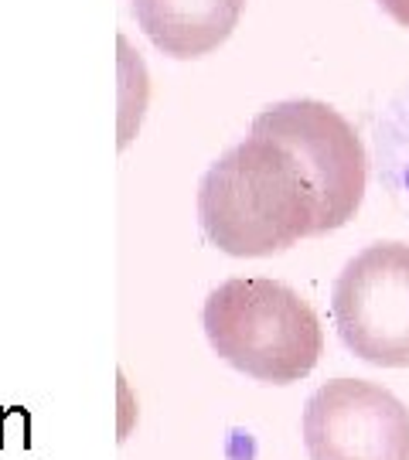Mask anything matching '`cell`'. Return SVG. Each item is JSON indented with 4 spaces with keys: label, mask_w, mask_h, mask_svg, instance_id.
I'll list each match as a JSON object with an SVG mask.
<instances>
[{
    "label": "cell",
    "mask_w": 409,
    "mask_h": 460,
    "mask_svg": "<svg viewBox=\"0 0 409 460\" xmlns=\"http://www.w3.org/2000/svg\"><path fill=\"white\" fill-rule=\"evenodd\" d=\"M198 222L218 252L262 260L314 235V198L277 140L249 133L198 184Z\"/></svg>",
    "instance_id": "cell-1"
},
{
    "label": "cell",
    "mask_w": 409,
    "mask_h": 460,
    "mask_svg": "<svg viewBox=\"0 0 409 460\" xmlns=\"http://www.w3.org/2000/svg\"><path fill=\"white\" fill-rule=\"evenodd\" d=\"M212 351L236 372L294 385L314 372L325 351V331L307 296L277 279H226L201 311Z\"/></svg>",
    "instance_id": "cell-2"
},
{
    "label": "cell",
    "mask_w": 409,
    "mask_h": 460,
    "mask_svg": "<svg viewBox=\"0 0 409 460\" xmlns=\"http://www.w3.org/2000/svg\"><path fill=\"white\" fill-rule=\"evenodd\" d=\"M249 133L277 140L294 157L314 198V235L348 226L361 208L369 157L361 137L334 106L321 99H283L266 106Z\"/></svg>",
    "instance_id": "cell-3"
},
{
    "label": "cell",
    "mask_w": 409,
    "mask_h": 460,
    "mask_svg": "<svg viewBox=\"0 0 409 460\" xmlns=\"http://www.w3.org/2000/svg\"><path fill=\"white\" fill-rule=\"evenodd\" d=\"M331 317L342 345L376 368H409V243H376L334 279Z\"/></svg>",
    "instance_id": "cell-4"
},
{
    "label": "cell",
    "mask_w": 409,
    "mask_h": 460,
    "mask_svg": "<svg viewBox=\"0 0 409 460\" xmlns=\"http://www.w3.org/2000/svg\"><path fill=\"white\" fill-rule=\"evenodd\" d=\"M311 460H409V406L365 378H334L304 406Z\"/></svg>",
    "instance_id": "cell-5"
},
{
    "label": "cell",
    "mask_w": 409,
    "mask_h": 460,
    "mask_svg": "<svg viewBox=\"0 0 409 460\" xmlns=\"http://www.w3.org/2000/svg\"><path fill=\"white\" fill-rule=\"evenodd\" d=\"M245 0H133V17L154 49L178 62H195L232 38Z\"/></svg>",
    "instance_id": "cell-6"
},
{
    "label": "cell",
    "mask_w": 409,
    "mask_h": 460,
    "mask_svg": "<svg viewBox=\"0 0 409 460\" xmlns=\"http://www.w3.org/2000/svg\"><path fill=\"white\" fill-rule=\"evenodd\" d=\"M116 49H120V147H127L133 133L140 130V119L147 110L150 79L140 51H133V45L123 34H120Z\"/></svg>",
    "instance_id": "cell-7"
},
{
    "label": "cell",
    "mask_w": 409,
    "mask_h": 460,
    "mask_svg": "<svg viewBox=\"0 0 409 460\" xmlns=\"http://www.w3.org/2000/svg\"><path fill=\"white\" fill-rule=\"evenodd\" d=\"M378 140H386V174H389V184H393V191L406 201L409 208V123L399 127L393 137H378Z\"/></svg>",
    "instance_id": "cell-8"
},
{
    "label": "cell",
    "mask_w": 409,
    "mask_h": 460,
    "mask_svg": "<svg viewBox=\"0 0 409 460\" xmlns=\"http://www.w3.org/2000/svg\"><path fill=\"white\" fill-rule=\"evenodd\" d=\"M378 7L393 17L399 28H409V0H378Z\"/></svg>",
    "instance_id": "cell-9"
}]
</instances>
